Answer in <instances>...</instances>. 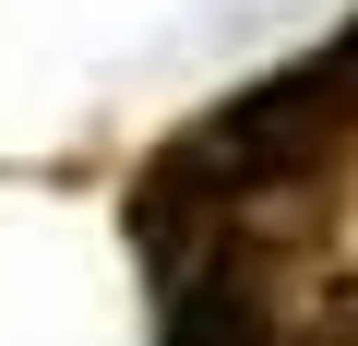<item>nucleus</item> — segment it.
I'll use <instances>...</instances> for the list:
<instances>
[{
  "instance_id": "1",
  "label": "nucleus",
  "mask_w": 358,
  "mask_h": 346,
  "mask_svg": "<svg viewBox=\"0 0 358 346\" xmlns=\"http://www.w3.org/2000/svg\"><path fill=\"white\" fill-rule=\"evenodd\" d=\"M155 346H287V298H275L263 227H227L215 251L167 263V322H155Z\"/></svg>"
}]
</instances>
